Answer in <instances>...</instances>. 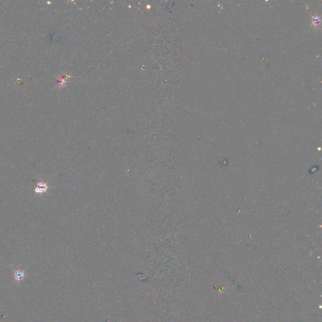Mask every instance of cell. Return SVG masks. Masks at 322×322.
Wrapping results in <instances>:
<instances>
[{"mask_svg":"<svg viewBox=\"0 0 322 322\" xmlns=\"http://www.w3.org/2000/svg\"><path fill=\"white\" fill-rule=\"evenodd\" d=\"M48 189V186L47 184L43 181H39L37 182L36 186L34 188V193L40 194L43 195L44 193L47 192V190Z\"/></svg>","mask_w":322,"mask_h":322,"instance_id":"6da1fadb","label":"cell"},{"mask_svg":"<svg viewBox=\"0 0 322 322\" xmlns=\"http://www.w3.org/2000/svg\"><path fill=\"white\" fill-rule=\"evenodd\" d=\"M14 277L16 281H21L25 277V272L23 270H16L14 272Z\"/></svg>","mask_w":322,"mask_h":322,"instance_id":"7a4b0ae2","label":"cell"}]
</instances>
